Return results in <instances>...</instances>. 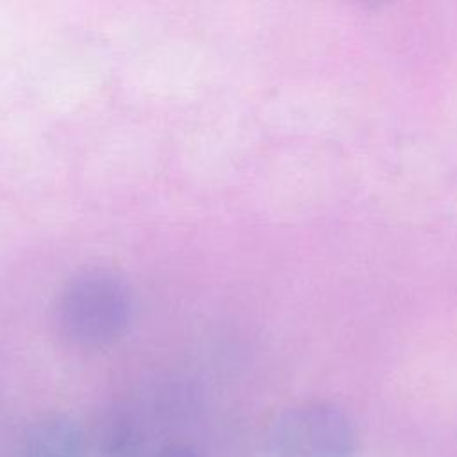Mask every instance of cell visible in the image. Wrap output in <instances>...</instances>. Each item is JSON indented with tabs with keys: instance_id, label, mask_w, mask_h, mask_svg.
Returning <instances> with one entry per match:
<instances>
[{
	"instance_id": "obj_1",
	"label": "cell",
	"mask_w": 457,
	"mask_h": 457,
	"mask_svg": "<svg viewBox=\"0 0 457 457\" xmlns=\"http://www.w3.org/2000/svg\"><path fill=\"white\" fill-rule=\"evenodd\" d=\"M127 286L109 271H82L62 291L57 327L75 343L96 345L116 337L129 321Z\"/></svg>"
},
{
	"instance_id": "obj_2",
	"label": "cell",
	"mask_w": 457,
	"mask_h": 457,
	"mask_svg": "<svg viewBox=\"0 0 457 457\" xmlns=\"http://www.w3.org/2000/svg\"><path fill=\"white\" fill-rule=\"evenodd\" d=\"M273 452L275 457H352L353 434L337 409L305 405L278 421Z\"/></svg>"
},
{
	"instance_id": "obj_3",
	"label": "cell",
	"mask_w": 457,
	"mask_h": 457,
	"mask_svg": "<svg viewBox=\"0 0 457 457\" xmlns=\"http://www.w3.org/2000/svg\"><path fill=\"white\" fill-rule=\"evenodd\" d=\"M20 457H86V446L70 420L50 418L30 428Z\"/></svg>"
},
{
	"instance_id": "obj_4",
	"label": "cell",
	"mask_w": 457,
	"mask_h": 457,
	"mask_svg": "<svg viewBox=\"0 0 457 457\" xmlns=\"http://www.w3.org/2000/svg\"><path fill=\"white\" fill-rule=\"evenodd\" d=\"M154 457H200V455H198L193 448H189V446L175 445V446L162 448V450L157 452Z\"/></svg>"
}]
</instances>
